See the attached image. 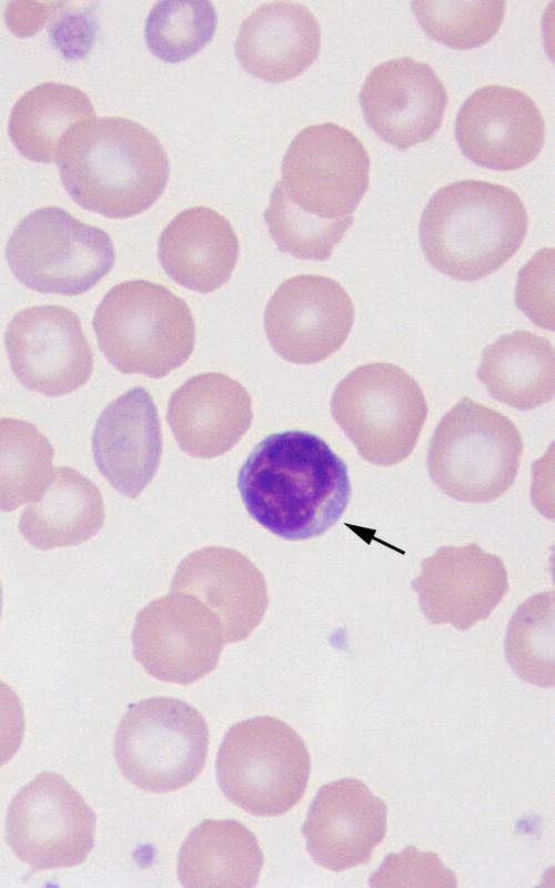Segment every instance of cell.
<instances>
[{"instance_id":"cell-1","label":"cell","mask_w":555,"mask_h":888,"mask_svg":"<svg viewBox=\"0 0 555 888\" xmlns=\"http://www.w3.org/2000/svg\"><path fill=\"white\" fill-rule=\"evenodd\" d=\"M238 487L250 516L287 541L324 534L351 497L344 461L324 440L305 431L262 440L240 468Z\"/></svg>"},{"instance_id":"cell-2","label":"cell","mask_w":555,"mask_h":888,"mask_svg":"<svg viewBox=\"0 0 555 888\" xmlns=\"http://www.w3.org/2000/svg\"><path fill=\"white\" fill-rule=\"evenodd\" d=\"M56 162L72 200L109 219H127L150 209L170 174L160 140L142 124L121 117L93 118L75 127Z\"/></svg>"},{"instance_id":"cell-3","label":"cell","mask_w":555,"mask_h":888,"mask_svg":"<svg viewBox=\"0 0 555 888\" xmlns=\"http://www.w3.org/2000/svg\"><path fill=\"white\" fill-rule=\"evenodd\" d=\"M528 215L509 188L461 180L438 189L421 215L427 261L445 275L474 282L500 270L522 246Z\"/></svg>"},{"instance_id":"cell-4","label":"cell","mask_w":555,"mask_h":888,"mask_svg":"<svg viewBox=\"0 0 555 888\" xmlns=\"http://www.w3.org/2000/svg\"><path fill=\"white\" fill-rule=\"evenodd\" d=\"M92 326L108 362L124 374L163 377L184 364L194 349V320L186 303L145 280L110 289Z\"/></svg>"},{"instance_id":"cell-5","label":"cell","mask_w":555,"mask_h":888,"mask_svg":"<svg viewBox=\"0 0 555 888\" xmlns=\"http://www.w3.org/2000/svg\"><path fill=\"white\" fill-rule=\"evenodd\" d=\"M523 450L512 420L464 397L438 422L428 445L427 471L447 496L488 503L512 486Z\"/></svg>"},{"instance_id":"cell-6","label":"cell","mask_w":555,"mask_h":888,"mask_svg":"<svg viewBox=\"0 0 555 888\" xmlns=\"http://www.w3.org/2000/svg\"><path fill=\"white\" fill-rule=\"evenodd\" d=\"M311 771L307 747L286 723L269 716L245 719L224 736L216 757L218 783L239 808L280 816L304 796Z\"/></svg>"},{"instance_id":"cell-7","label":"cell","mask_w":555,"mask_h":888,"mask_svg":"<svg viewBox=\"0 0 555 888\" xmlns=\"http://www.w3.org/2000/svg\"><path fill=\"white\" fill-rule=\"evenodd\" d=\"M331 411L365 461L391 466L413 452L428 406L421 386L405 370L375 362L354 369L337 384Z\"/></svg>"},{"instance_id":"cell-8","label":"cell","mask_w":555,"mask_h":888,"mask_svg":"<svg viewBox=\"0 0 555 888\" xmlns=\"http://www.w3.org/2000/svg\"><path fill=\"white\" fill-rule=\"evenodd\" d=\"M6 259L28 289L64 296L91 290L112 269L111 236L59 206L39 208L20 220L11 233Z\"/></svg>"},{"instance_id":"cell-9","label":"cell","mask_w":555,"mask_h":888,"mask_svg":"<svg viewBox=\"0 0 555 888\" xmlns=\"http://www.w3.org/2000/svg\"><path fill=\"white\" fill-rule=\"evenodd\" d=\"M209 751V729L191 705L153 697L132 705L121 719L114 756L123 776L150 793L183 788L202 771Z\"/></svg>"},{"instance_id":"cell-10","label":"cell","mask_w":555,"mask_h":888,"mask_svg":"<svg viewBox=\"0 0 555 888\" xmlns=\"http://www.w3.org/2000/svg\"><path fill=\"white\" fill-rule=\"evenodd\" d=\"M371 161L360 139L332 122L301 130L290 143L276 183L285 200L323 221L353 216L370 184Z\"/></svg>"},{"instance_id":"cell-11","label":"cell","mask_w":555,"mask_h":888,"mask_svg":"<svg viewBox=\"0 0 555 888\" xmlns=\"http://www.w3.org/2000/svg\"><path fill=\"white\" fill-rule=\"evenodd\" d=\"M95 817L81 795L59 774L42 773L12 799L6 839L33 870L82 864L94 845Z\"/></svg>"},{"instance_id":"cell-12","label":"cell","mask_w":555,"mask_h":888,"mask_svg":"<svg viewBox=\"0 0 555 888\" xmlns=\"http://www.w3.org/2000/svg\"><path fill=\"white\" fill-rule=\"evenodd\" d=\"M225 644L215 615L195 597L172 592L139 612L134 658L154 678L190 685L211 673Z\"/></svg>"},{"instance_id":"cell-13","label":"cell","mask_w":555,"mask_h":888,"mask_svg":"<svg viewBox=\"0 0 555 888\" xmlns=\"http://www.w3.org/2000/svg\"><path fill=\"white\" fill-rule=\"evenodd\" d=\"M3 342L13 374L31 392L68 395L92 374L91 345L79 316L68 307L37 305L19 311Z\"/></svg>"},{"instance_id":"cell-14","label":"cell","mask_w":555,"mask_h":888,"mask_svg":"<svg viewBox=\"0 0 555 888\" xmlns=\"http://www.w3.org/2000/svg\"><path fill=\"white\" fill-rule=\"evenodd\" d=\"M354 322L344 287L322 275L284 281L271 296L264 327L274 351L295 364H315L337 352Z\"/></svg>"},{"instance_id":"cell-15","label":"cell","mask_w":555,"mask_h":888,"mask_svg":"<svg viewBox=\"0 0 555 888\" xmlns=\"http://www.w3.org/2000/svg\"><path fill=\"white\" fill-rule=\"evenodd\" d=\"M360 104L369 127L400 151L432 139L448 103L435 71L410 57L387 60L366 77Z\"/></svg>"},{"instance_id":"cell-16","label":"cell","mask_w":555,"mask_h":888,"mask_svg":"<svg viewBox=\"0 0 555 888\" xmlns=\"http://www.w3.org/2000/svg\"><path fill=\"white\" fill-rule=\"evenodd\" d=\"M454 133L461 151L472 162L511 171L527 165L541 153L545 123L526 93L505 85H486L464 101Z\"/></svg>"},{"instance_id":"cell-17","label":"cell","mask_w":555,"mask_h":888,"mask_svg":"<svg viewBox=\"0 0 555 888\" xmlns=\"http://www.w3.org/2000/svg\"><path fill=\"white\" fill-rule=\"evenodd\" d=\"M421 566L412 587L431 624L467 630L488 618L508 591L502 558L485 553L476 543L442 546Z\"/></svg>"},{"instance_id":"cell-18","label":"cell","mask_w":555,"mask_h":888,"mask_svg":"<svg viewBox=\"0 0 555 888\" xmlns=\"http://www.w3.org/2000/svg\"><path fill=\"white\" fill-rule=\"evenodd\" d=\"M386 829V803L354 778L321 787L302 827L313 860L333 871L367 864Z\"/></svg>"},{"instance_id":"cell-19","label":"cell","mask_w":555,"mask_h":888,"mask_svg":"<svg viewBox=\"0 0 555 888\" xmlns=\"http://www.w3.org/2000/svg\"><path fill=\"white\" fill-rule=\"evenodd\" d=\"M189 594L218 618L225 643L245 639L262 622L269 595L263 574L242 553L203 547L179 565L170 587Z\"/></svg>"},{"instance_id":"cell-20","label":"cell","mask_w":555,"mask_h":888,"mask_svg":"<svg viewBox=\"0 0 555 888\" xmlns=\"http://www.w3.org/2000/svg\"><path fill=\"white\" fill-rule=\"evenodd\" d=\"M162 446L157 406L141 386L109 403L92 434L98 470L117 492L130 498L138 497L155 476Z\"/></svg>"},{"instance_id":"cell-21","label":"cell","mask_w":555,"mask_h":888,"mask_svg":"<svg viewBox=\"0 0 555 888\" xmlns=\"http://www.w3.org/2000/svg\"><path fill=\"white\" fill-rule=\"evenodd\" d=\"M167 418L182 451L213 458L229 452L249 431L252 401L246 389L230 376L199 374L171 395Z\"/></svg>"},{"instance_id":"cell-22","label":"cell","mask_w":555,"mask_h":888,"mask_svg":"<svg viewBox=\"0 0 555 888\" xmlns=\"http://www.w3.org/2000/svg\"><path fill=\"white\" fill-rule=\"evenodd\" d=\"M321 28L302 3L273 1L258 7L241 23L235 54L245 72L268 82L302 74L319 57Z\"/></svg>"},{"instance_id":"cell-23","label":"cell","mask_w":555,"mask_h":888,"mask_svg":"<svg viewBox=\"0 0 555 888\" xmlns=\"http://www.w3.org/2000/svg\"><path fill=\"white\" fill-rule=\"evenodd\" d=\"M158 258L178 284L210 293L226 283L239 258V239L231 223L208 206L175 215L162 231Z\"/></svg>"},{"instance_id":"cell-24","label":"cell","mask_w":555,"mask_h":888,"mask_svg":"<svg viewBox=\"0 0 555 888\" xmlns=\"http://www.w3.org/2000/svg\"><path fill=\"white\" fill-rule=\"evenodd\" d=\"M104 507L95 484L74 468L53 470L42 495L21 514L19 531L33 547L75 546L103 526Z\"/></svg>"},{"instance_id":"cell-25","label":"cell","mask_w":555,"mask_h":888,"mask_svg":"<svg viewBox=\"0 0 555 888\" xmlns=\"http://www.w3.org/2000/svg\"><path fill=\"white\" fill-rule=\"evenodd\" d=\"M253 833L232 819H206L188 836L178 857L185 887H253L263 867Z\"/></svg>"},{"instance_id":"cell-26","label":"cell","mask_w":555,"mask_h":888,"mask_svg":"<svg viewBox=\"0 0 555 888\" xmlns=\"http://www.w3.org/2000/svg\"><path fill=\"white\" fill-rule=\"evenodd\" d=\"M476 375L495 400L534 410L554 397V347L528 331L504 334L484 349Z\"/></svg>"},{"instance_id":"cell-27","label":"cell","mask_w":555,"mask_h":888,"mask_svg":"<svg viewBox=\"0 0 555 888\" xmlns=\"http://www.w3.org/2000/svg\"><path fill=\"white\" fill-rule=\"evenodd\" d=\"M95 118L90 98L77 87L43 82L14 103L8 124L19 153L33 162L53 163L65 137Z\"/></svg>"},{"instance_id":"cell-28","label":"cell","mask_w":555,"mask_h":888,"mask_svg":"<svg viewBox=\"0 0 555 888\" xmlns=\"http://www.w3.org/2000/svg\"><path fill=\"white\" fill-rule=\"evenodd\" d=\"M53 446L32 423L0 418V512L37 501L52 472Z\"/></svg>"},{"instance_id":"cell-29","label":"cell","mask_w":555,"mask_h":888,"mask_svg":"<svg viewBox=\"0 0 555 888\" xmlns=\"http://www.w3.org/2000/svg\"><path fill=\"white\" fill-rule=\"evenodd\" d=\"M506 659L523 680L553 687L554 593H538L518 606L507 627Z\"/></svg>"},{"instance_id":"cell-30","label":"cell","mask_w":555,"mask_h":888,"mask_svg":"<svg viewBox=\"0 0 555 888\" xmlns=\"http://www.w3.org/2000/svg\"><path fill=\"white\" fill-rule=\"evenodd\" d=\"M216 27L218 13L210 1H158L145 20L144 39L154 57L178 63L199 53Z\"/></svg>"},{"instance_id":"cell-31","label":"cell","mask_w":555,"mask_h":888,"mask_svg":"<svg viewBox=\"0 0 555 888\" xmlns=\"http://www.w3.org/2000/svg\"><path fill=\"white\" fill-rule=\"evenodd\" d=\"M411 8L430 38L460 50L487 43L505 13L504 1H413Z\"/></svg>"},{"instance_id":"cell-32","label":"cell","mask_w":555,"mask_h":888,"mask_svg":"<svg viewBox=\"0 0 555 888\" xmlns=\"http://www.w3.org/2000/svg\"><path fill=\"white\" fill-rule=\"evenodd\" d=\"M269 232L281 252L297 259L325 261L351 228L354 218L323 221L290 204L275 184L264 211Z\"/></svg>"},{"instance_id":"cell-33","label":"cell","mask_w":555,"mask_h":888,"mask_svg":"<svg viewBox=\"0 0 555 888\" xmlns=\"http://www.w3.org/2000/svg\"><path fill=\"white\" fill-rule=\"evenodd\" d=\"M370 885L457 887V878L436 854L408 846L401 852L390 854L371 876Z\"/></svg>"},{"instance_id":"cell-34","label":"cell","mask_w":555,"mask_h":888,"mask_svg":"<svg viewBox=\"0 0 555 888\" xmlns=\"http://www.w3.org/2000/svg\"><path fill=\"white\" fill-rule=\"evenodd\" d=\"M63 4H58L54 21L49 27L51 42L67 59L84 58L92 49L99 29L94 10L62 9Z\"/></svg>"},{"instance_id":"cell-35","label":"cell","mask_w":555,"mask_h":888,"mask_svg":"<svg viewBox=\"0 0 555 888\" xmlns=\"http://www.w3.org/2000/svg\"><path fill=\"white\" fill-rule=\"evenodd\" d=\"M24 734V715L14 690L0 679V767L18 751Z\"/></svg>"},{"instance_id":"cell-36","label":"cell","mask_w":555,"mask_h":888,"mask_svg":"<svg viewBox=\"0 0 555 888\" xmlns=\"http://www.w3.org/2000/svg\"><path fill=\"white\" fill-rule=\"evenodd\" d=\"M1 612H2V587L0 583V617H1Z\"/></svg>"}]
</instances>
